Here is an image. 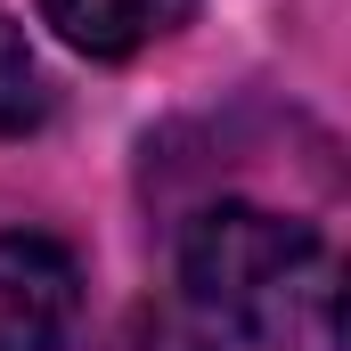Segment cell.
Wrapping results in <instances>:
<instances>
[{
  "label": "cell",
  "instance_id": "2",
  "mask_svg": "<svg viewBox=\"0 0 351 351\" xmlns=\"http://www.w3.org/2000/svg\"><path fill=\"white\" fill-rule=\"evenodd\" d=\"M82 319V269L58 237H0V351H66Z\"/></svg>",
  "mask_w": 351,
  "mask_h": 351
},
{
  "label": "cell",
  "instance_id": "1",
  "mask_svg": "<svg viewBox=\"0 0 351 351\" xmlns=\"http://www.w3.org/2000/svg\"><path fill=\"white\" fill-rule=\"evenodd\" d=\"M188 302L254 351H302L335 335V262L311 221L262 204H213L180 237Z\"/></svg>",
  "mask_w": 351,
  "mask_h": 351
},
{
  "label": "cell",
  "instance_id": "4",
  "mask_svg": "<svg viewBox=\"0 0 351 351\" xmlns=\"http://www.w3.org/2000/svg\"><path fill=\"white\" fill-rule=\"evenodd\" d=\"M41 114H49V90H41V66H33L25 33L8 25V8H0V139L33 131Z\"/></svg>",
  "mask_w": 351,
  "mask_h": 351
},
{
  "label": "cell",
  "instance_id": "3",
  "mask_svg": "<svg viewBox=\"0 0 351 351\" xmlns=\"http://www.w3.org/2000/svg\"><path fill=\"white\" fill-rule=\"evenodd\" d=\"M196 0H41V16L82 49V58H139L147 41H164L188 25Z\"/></svg>",
  "mask_w": 351,
  "mask_h": 351
}]
</instances>
